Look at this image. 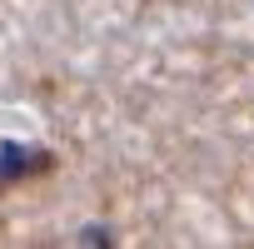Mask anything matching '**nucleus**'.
Returning <instances> with one entry per match:
<instances>
[{
  "mask_svg": "<svg viewBox=\"0 0 254 249\" xmlns=\"http://www.w3.org/2000/svg\"><path fill=\"white\" fill-rule=\"evenodd\" d=\"M15 170H25V150H20V145H5V160H0V175H15Z\"/></svg>",
  "mask_w": 254,
  "mask_h": 249,
  "instance_id": "nucleus-1",
  "label": "nucleus"
}]
</instances>
